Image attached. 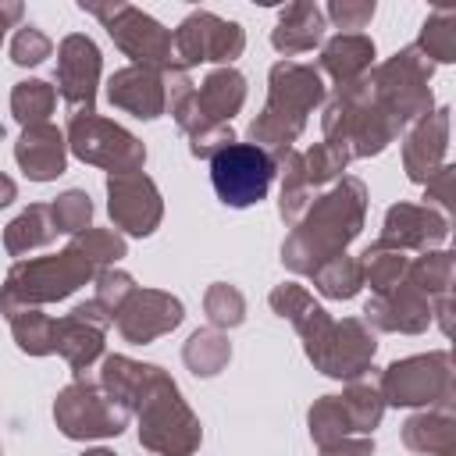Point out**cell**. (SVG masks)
I'll list each match as a JSON object with an SVG mask.
<instances>
[{
	"label": "cell",
	"mask_w": 456,
	"mask_h": 456,
	"mask_svg": "<svg viewBox=\"0 0 456 456\" xmlns=\"http://www.w3.org/2000/svg\"><path fill=\"white\" fill-rule=\"evenodd\" d=\"M210 178L228 207H249L267 196V185L274 178V160L260 146L228 142L210 157Z\"/></svg>",
	"instance_id": "6da1fadb"
},
{
	"label": "cell",
	"mask_w": 456,
	"mask_h": 456,
	"mask_svg": "<svg viewBox=\"0 0 456 456\" xmlns=\"http://www.w3.org/2000/svg\"><path fill=\"white\" fill-rule=\"evenodd\" d=\"M89 271H93V260L82 256L78 246L64 249L61 256H50V260L18 264L7 278L0 303L11 306L14 299H61L71 289H78V281L89 278Z\"/></svg>",
	"instance_id": "7a4b0ae2"
},
{
	"label": "cell",
	"mask_w": 456,
	"mask_h": 456,
	"mask_svg": "<svg viewBox=\"0 0 456 456\" xmlns=\"http://www.w3.org/2000/svg\"><path fill=\"white\" fill-rule=\"evenodd\" d=\"M175 43L182 61H224L242 50V32L232 21H217L214 14H192Z\"/></svg>",
	"instance_id": "3957f363"
},
{
	"label": "cell",
	"mask_w": 456,
	"mask_h": 456,
	"mask_svg": "<svg viewBox=\"0 0 456 456\" xmlns=\"http://www.w3.org/2000/svg\"><path fill=\"white\" fill-rule=\"evenodd\" d=\"M57 420L64 428V435L71 438H86V435H118L125 428V413L114 410L107 399L89 395L82 388H68L57 399Z\"/></svg>",
	"instance_id": "277c9868"
},
{
	"label": "cell",
	"mask_w": 456,
	"mask_h": 456,
	"mask_svg": "<svg viewBox=\"0 0 456 456\" xmlns=\"http://www.w3.org/2000/svg\"><path fill=\"white\" fill-rule=\"evenodd\" d=\"M100 71V53L86 36H71L61 46V93L68 103L93 107V82Z\"/></svg>",
	"instance_id": "5b68a950"
},
{
	"label": "cell",
	"mask_w": 456,
	"mask_h": 456,
	"mask_svg": "<svg viewBox=\"0 0 456 456\" xmlns=\"http://www.w3.org/2000/svg\"><path fill=\"white\" fill-rule=\"evenodd\" d=\"M18 164L36 182H46V178L61 175L64 171V146H61L57 128H50V125L28 128L25 139L18 142Z\"/></svg>",
	"instance_id": "8992f818"
},
{
	"label": "cell",
	"mask_w": 456,
	"mask_h": 456,
	"mask_svg": "<svg viewBox=\"0 0 456 456\" xmlns=\"http://www.w3.org/2000/svg\"><path fill=\"white\" fill-rule=\"evenodd\" d=\"M100 139L75 118V125H71V146H75V153L82 157V160H96V164H103V150H114V157L121 160V164H139L146 153H142V146L128 135V132H121V128H114V125H103L100 121Z\"/></svg>",
	"instance_id": "52a82bcc"
},
{
	"label": "cell",
	"mask_w": 456,
	"mask_h": 456,
	"mask_svg": "<svg viewBox=\"0 0 456 456\" xmlns=\"http://www.w3.org/2000/svg\"><path fill=\"white\" fill-rule=\"evenodd\" d=\"M110 100L135 110L139 118H157L160 114V86L153 71H121L110 78Z\"/></svg>",
	"instance_id": "ba28073f"
},
{
	"label": "cell",
	"mask_w": 456,
	"mask_h": 456,
	"mask_svg": "<svg viewBox=\"0 0 456 456\" xmlns=\"http://www.w3.org/2000/svg\"><path fill=\"white\" fill-rule=\"evenodd\" d=\"M107 189H110V214H114L128 232H135V235L153 232V224L139 214V196H142L146 189H153L146 178H139V175H110Z\"/></svg>",
	"instance_id": "9c48e42d"
},
{
	"label": "cell",
	"mask_w": 456,
	"mask_h": 456,
	"mask_svg": "<svg viewBox=\"0 0 456 456\" xmlns=\"http://www.w3.org/2000/svg\"><path fill=\"white\" fill-rule=\"evenodd\" d=\"M370 57H374V46H370L367 39H360V36H342V39H335V43L324 50V64H328L338 78L356 75Z\"/></svg>",
	"instance_id": "30bf717a"
},
{
	"label": "cell",
	"mask_w": 456,
	"mask_h": 456,
	"mask_svg": "<svg viewBox=\"0 0 456 456\" xmlns=\"http://www.w3.org/2000/svg\"><path fill=\"white\" fill-rule=\"evenodd\" d=\"M203 103L214 110L210 118H232V110L242 103V78L235 71H217L203 86Z\"/></svg>",
	"instance_id": "8fae6325"
},
{
	"label": "cell",
	"mask_w": 456,
	"mask_h": 456,
	"mask_svg": "<svg viewBox=\"0 0 456 456\" xmlns=\"http://www.w3.org/2000/svg\"><path fill=\"white\" fill-rule=\"evenodd\" d=\"M11 317H14L18 346H21L25 353H50V349H57V324H50V321L39 317V314H25V317L11 314Z\"/></svg>",
	"instance_id": "7c38bea8"
},
{
	"label": "cell",
	"mask_w": 456,
	"mask_h": 456,
	"mask_svg": "<svg viewBox=\"0 0 456 456\" xmlns=\"http://www.w3.org/2000/svg\"><path fill=\"white\" fill-rule=\"evenodd\" d=\"M317 36H321V14L314 7H306L303 25H292V21L281 18V25L274 32V46L278 50H306V46L317 43Z\"/></svg>",
	"instance_id": "4fadbf2b"
},
{
	"label": "cell",
	"mask_w": 456,
	"mask_h": 456,
	"mask_svg": "<svg viewBox=\"0 0 456 456\" xmlns=\"http://www.w3.org/2000/svg\"><path fill=\"white\" fill-rule=\"evenodd\" d=\"M53 107V93L46 89V82H21L14 89V114L18 121H39L46 118Z\"/></svg>",
	"instance_id": "5bb4252c"
},
{
	"label": "cell",
	"mask_w": 456,
	"mask_h": 456,
	"mask_svg": "<svg viewBox=\"0 0 456 456\" xmlns=\"http://www.w3.org/2000/svg\"><path fill=\"white\" fill-rule=\"evenodd\" d=\"M214 342V335H192V342H189V349H185V360L192 363V370L196 374H217V367L228 360V346L217 338V346H210Z\"/></svg>",
	"instance_id": "9a60e30c"
},
{
	"label": "cell",
	"mask_w": 456,
	"mask_h": 456,
	"mask_svg": "<svg viewBox=\"0 0 456 456\" xmlns=\"http://www.w3.org/2000/svg\"><path fill=\"white\" fill-rule=\"evenodd\" d=\"M53 228L57 232H78L86 221H89V214H93V207H89V196L86 192H64L57 203H53Z\"/></svg>",
	"instance_id": "2e32d148"
},
{
	"label": "cell",
	"mask_w": 456,
	"mask_h": 456,
	"mask_svg": "<svg viewBox=\"0 0 456 456\" xmlns=\"http://www.w3.org/2000/svg\"><path fill=\"white\" fill-rule=\"evenodd\" d=\"M317 281H321V289H324L328 296H353L356 285H360V274H356L353 264L335 260L331 271H317Z\"/></svg>",
	"instance_id": "e0dca14e"
},
{
	"label": "cell",
	"mask_w": 456,
	"mask_h": 456,
	"mask_svg": "<svg viewBox=\"0 0 456 456\" xmlns=\"http://www.w3.org/2000/svg\"><path fill=\"white\" fill-rule=\"evenodd\" d=\"M46 53H50L46 36H39L36 28H21L18 32V39H14V61L18 64H39Z\"/></svg>",
	"instance_id": "ac0fdd59"
},
{
	"label": "cell",
	"mask_w": 456,
	"mask_h": 456,
	"mask_svg": "<svg viewBox=\"0 0 456 456\" xmlns=\"http://www.w3.org/2000/svg\"><path fill=\"white\" fill-rule=\"evenodd\" d=\"M86 456H110V452H86Z\"/></svg>",
	"instance_id": "d6986e66"
}]
</instances>
